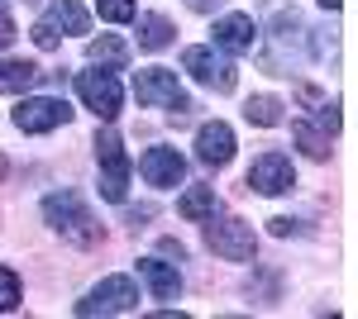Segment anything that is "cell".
I'll return each instance as SVG.
<instances>
[{"label":"cell","instance_id":"obj_21","mask_svg":"<svg viewBox=\"0 0 358 319\" xmlns=\"http://www.w3.org/2000/svg\"><path fill=\"white\" fill-rule=\"evenodd\" d=\"M15 305H20V276H15L10 267H0V310L10 315Z\"/></svg>","mask_w":358,"mask_h":319},{"label":"cell","instance_id":"obj_15","mask_svg":"<svg viewBox=\"0 0 358 319\" xmlns=\"http://www.w3.org/2000/svg\"><path fill=\"white\" fill-rule=\"evenodd\" d=\"M292 138H296V148H301L306 158H315V162L330 158V133L320 129L315 119H296V124H292Z\"/></svg>","mask_w":358,"mask_h":319},{"label":"cell","instance_id":"obj_20","mask_svg":"<svg viewBox=\"0 0 358 319\" xmlns=\"http://www.w3.org/2000/svg\"><path fill=\"white\" fill-rule=\"evenodd\" d=\"M244 119L258 124V129H277V124H282V101H273V96H253V101L244 105Z\"/></svg>","mask_w":358,"mask_h":319},{"label":"cell","instance_id":"obj_18","mask_svg":"<svg viewBox=\"0 0 358 319\" xmlns=\"http://www.w3.org/2000/svg\"><path fill=\"white\" fill-rule=\"evenodd\" d=\"M38 77H43V72H38L34 62H5V57H0V91H5V96H20V91H29Z\"/></svg>","mask_w":358,"mask_h":319},{"label":"cell","instance_id":"obj_7","mask_svg":"<svg viewBox=\"0 0 358 319\" xmlns=\"http://www.w3.org/2000/svg\"><path fill=\"white\" fill-rule=\"evenodd\" d=\"M67 119H72V110H67V101H57V96H29V101L15 105V129L20 133H53Z\"/></svg>","mask_w":358,"mask_h":319},{"label":"cell","instance_id":"obj_16","mask_svg":"<svg viewBox=\"0 0 358 319\" xmlns=\"http://www.w3.org/2000/svg\"><path fill=\"white\" fill-rule=\"evenodd\" d=\"M86 57H91L96 67H124V62H129V43L115 38V34H101V38L86 43Z\"/></svg>","mask_w":358,"mask_h":319},{"label":"cell","instance_id":"obj_25","mask_svg":"<svg viewBox=\"0 0 358 319\" xmlns=\"http://www.w3.org/2000/svg\"><path fill=\"white\" fill-rule=\"evenodd\" d=\"M163 253H167V258H177V262L187 258V248H182V243H177V239H163Z\"/></svg>","mask_w":358,"mask_h":319},{"label":"cell","instance_id":"obj_12","mask_svg":"<svg viewBox=\"0 0 358 319\" xmlns=\"http://www.w3.org/2000/svg\"><path fill=\"white\" fill-rule=\"evenodd\" d=\"M253 38H258V29H253V15H224V20H215V48H224V53H248L253 48Z\"/></svg>","mask_w":358,"mask_h":319},{"label":"cell","instance_id":"obj_22","mask_svg":"<svg viewBox=\"0 0 358 319\" xmlns=\"http://www.w3.org/2000/svg\"><path fill=\"white\" fill-rule=\"evenodd\" d=\"M96 10H101V20H110V24L134 20V0H96Z\"/></svg>","mask_w":358,"mask_h":319},{"label":"cell","instance_id":"obj_3","mask_svg":"<svg viewBox=\"0 0 358 319\" xmlns=\"http://www.w3.org/2000/svg\"><path fill=\"white\" fill-rule=\"evenodd\" d=\"M96 162H101V195L120 205L129 195V158H124V143L115 129L96 133Z\"/></svg>","mask_w":358,"mask_h":319},{"label":"cell","instance_id":"obj_9","mask_svg":"<svg viewBox=\"0 0 358 319\" xmlns=\"http://www.w3.org/2000/svg\"><path fill=\"white\" fill-rule=\"evenodd\" d=\"M77 96L86 101V110H96L101 119H115L120 114V81L115 72H77Z\"/></svg>","mask_w":358,"mask_h":319},{"label":"cell","instance_id":"obj_24","mask_svg":"<svg viewBox=\"0 0 358 319\" xmlns=\"http://www.w3.org/2000/svg\"><path fill=\"white\" fill-rule=\"evenodd\" d=\"M10 43H15V20H10V15L0 10V53H5Z\"/></svg>","mask_w":358,"mask_h":319},{"label":"cell","instance_id":"obj_8","mask_svg":"<svg viewBox=\"0 0 358 319\" xmlns=\"http://www.w3.org/2000/svg\"><path fill=\"white\" fill-rule=\"evenodd\" d=\"M296 186V172H292V158L287 153H263V158H253L248 167V191H258V195H282V191Z\"/></svg>","mask_w":358,"mask_h":319},{"label":"cell","instance_id":"obj_26","mask_svg":"<svg viewBox=\"0 0 358 319\" xmlns=\"http://www.w3.org/2000/svg\"><path fill=\"white\" fill-rule=\"evenodd\" d=\"M320 5H325V10H339V0H320Z\"/></svg>","mask_w":358,"mask_h":319},{"label":"cell","instance_id":"obj_4","mask_svg":"<svg viewBox=\"0 0 358 319\" xmlns=\"http://www.w3.org/2000/svg\"><path fill=\"white\" fill-rule=\"evenodd\" d=\"M138 310V286L129 276H106L101 286H91L86 300H77V315L91 319V315H134Z\"/></svg>","mask_w":358,"mask_h":319},{"label":"cell","instance_id":"obj_13","mask_svg":"<svg viewBox=\"0 0 358 319\" xmlns=\"http://www.w3.org/2000/svg\"><path fill=\"white\" fill-rule=\"evenodd\" d=\"M138 276L148 281V291H153V300H177L182 295V272L172 262H158V258H138Z\"/></svg>","mask_w":358,"mask_h":319},{"label":"cell","instance_id":"obj_23","mask_svg":"<svg viewBox=\"0 0 358 319\" xmlns=\"http://www.w3.org/2000/svg\"><path fill=\"white\" fill-rule=\"evenodd\" d=\"M315 124H320V129H325V133H330V138H334V133H339V110H334V105H325V101H320V110H315Z\"/></svg>","mask_w":358,"mask_h":319},{"label":"cell","instance_id":"obj_14","mask_svg":"<svg viewBox=\"0 0 358 319\" xmlns=\"http://www.w3.org/2000/svg\"><path fill=\"white\" fill-rule=\"evenodd\" d=\"M43 24L62 38V34H86V29H91V15H86L77 0H53L48 15H43Z\"/></svg>","mask_w":358,"mask_h":319},{"label":"cell","instance_id":"obj_11","mask_svg":"<svg viewBox=\"0 0 358 319\" xmlns=\"http://www.w3.org/2000/svg\"><path fill=\"white\" fill-rule=\"evenodd\" d=\"M196 158L206 162V167H224V162L234 158V129L224 119L201 124V133H196Z\"/></svg>","mask_w":358,"mask_h":319},{"label":"cell","instance_id":"obj_5","mask_svg":"<svg viewBox=\"0 0 358 319\" xmlns=\"http://www.w3.org/2000/svg\"><path fill=\"white\" fill-rule=\"evenodd\" d=\"M206 243H210V253H220L224 262H248V258L258 253L253 224H244V219H215V214H210Z\"/></svg>","mask_w":358,"mask_h":319},{"label":"cell","instance_id":"obj_17","mask_svg":"<svg viewBox=\"0 0 358 319\" xmlns=\"http://www.w3.org/2000/svg\"><path fill=\"white\" fill-rule=\"evenodd\" d=\"M220 210V200H215V186H192L182 200H177V214L182 219H210V214Z\"/></svg>","mask_w":358,"mask_h":319},{"label":"cell","instance_id":"obj_6","mask_svg":"<svg viewBox=\"0 0 358 319\" xmlns=\"http://www.w3.org/2000/svg\"><path fill=\"white\" fill-rule=\"evenodd\" d=\"M182 67H187L206 91H215V96H229V91H234V81H239L234 62L220 57L215 48H187V53H182Z\"/></svg>","mask_w":358,"mask_h":319},{"label":"cell","instance_id":"obj_19","mask_svg":"<svg viewBox=\"0 0 358 319\" xmlns=\"http://www.w3.org/2000/svg\"><path fill=\"white\" fill-rule=\"evenodd\" d=\"M172 43V24H167L163 15H143L138 20V48H148V53H158Z\"/></svg>","mask_w":358,"mask_h":319},{"label":"cell","instance_id":"obj_1","mask_svg":"<svg viewBox=\"0 0 358 319\" xmlns=\"http://www.w3.org/2000/svg\"><path fill=\"white\" fill-rule=\"evenodd\" d=\"M43 219H48L53 234H62L72 248H96V243H101V224H96V214L86 210V200L77 191H53V195H43Z\"/></svg>","mask_w":358,"mask_h":319},{"label":"cell","instance_id":"obj_2","mask_svg":"<svg viewBox=\"0 0 358 319\" xmlns=\"http://www.w3.org/2000/svg\"><path fill=\"white\" fill-rule=\"evenodd\" d=\"M134 96H138V105L172 110L177 119L192 110V101H187V91H182L177 72H167V67H143V72H134Z\"/></svg>","mask_w":358,"mask_h":319},{"label":"cell","instance_id":"obj_27","mask_svg":"<svg viewBox=\"0 0 358 319\" xmlns=\"http://www.w3.org/2000/svg\"><path fill=\"white\" fill-rule=\"evenodd\" d=\"M5 172H10V162H5V158H0V177H5Z\"/></svg>","mask_w":358,"mask_h":319},{"label":"cell","instance_id":"obj_10","mask_svg":"<svg viewBox=\"0 0 358 319\" xmlns=\"http://www.w3.org/2000/svg\"><path fill=\"white\" fill-rule=\"evenodd\" d=\"M138 172H143V181L148 186H182V177H187V158L177 153V148H148L143 158H138Z\"/></svg>","mask_w":358,"mask_h":319}]
</instances>
